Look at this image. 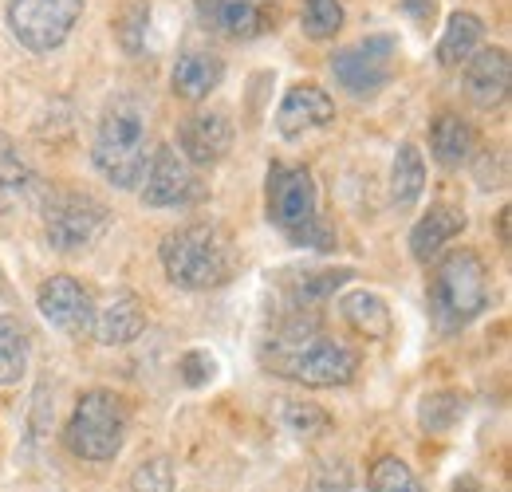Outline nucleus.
<instances>
[{"label":"nucleus","mask_w":512,"mask_h":492,"mask_svg":"<svg viewBox=\"0 0 512 492\" xmlns=\"http://www.w3.org/2000/svg\"><path fill=\"white\" fill-rule=\"evenodd\" d=\"M193 8L225 40H260L280 24V0H193Z\"/></svg>","instance_id":"9d476101"},{"label":"nucleus","mask_w":512,"mask_h":492,"mask_svg":"<svg viewBox=\"0 0 512 492\" xmlns=\"http://www.w3.org/2000/svg\"><path fill=\"white\" fill-rule=\"evenodd\" d=\"M221 79H225V60L209 48H186L174 63V71H170V87L186 103L209 99L221 87Z\"/></svg>","instance_id":"f3484780"},{"label":"nucleus","mask_w":512,"mask_h":492,"mask_svg":"<svg viewBox=\"0 0 512 492\" xmlns=\"http://www.w3.org/2000/svg\"><path fill=\"white\" fill-rule=\"evenodd\" d=\"M426 193V162H422V150L414 142H402L394 150V166H390V205L398 213L414 209Z\"/></svg>","instance_id":"aec40b11"},{"label":"nucleus","mask_w":512,"mask_h":492,"mask_svg":"<svg viewBox=\"0 0 512 492\" xmlns=\"http://www.w3.org/2000/svg\"><path fill=\"white\" fill-rule=\"evenodd\" d=\"M178 374L186 386H205L213 378V355L209 351H186L182 363H178Z\"/></svg>","instance_id":"7c9ffc66"},{"label":"nucleus","mask_w":512,"mask_h":492,"mask_svg":"<svg viewBox=\"0 0 512 492\" xmlns=\"http://www.w3.org/2000/svg\"><path fill=\"white\" fill-rule=\"evenodd\" d=\"M130 492H174V465L170 457H150L130 473Z\"/></svg>","instance_id":"cd10ccee"},{"label":"nucleus","mask_w":512,"mask_h":492,"mask_svg":"<svg viewBox=\"0 0 512 492\" xmlns=\"http://www.w3.org/2000/svg\"><path fill=\"white\" fill-rule=\"evenodd\" d=\"M430 319L442 335H453L461 327H469L477 315L489 311V268L473 248H453L438 260V268L430 272Z\"/></svg>","instance_id":"20e7f679"},{"label":"nucleus","mask_w":512,"mask_h":492,"mask_svg":"<svg viewBox=\"0 0 512 492\" xmlns=\"http://www.w3.org/2000/svg\"><path fill=\"white\" fill-rule=\"evenodd\" d=\"M430 154L438 158V166L461 170L473 154H477V130L461 115H438L430 126Z\"/></svg>","instance_id":"6ab92c4d"},{"label":"nucleus","mask_w":512,"mask_h":492,"mask_svg":"<svg viewBox=\"0 0 512 492\" xmlns=\"http://www.w3.org/2000/svg\"><path fill=\"white\" fill-rule=\"evenodd\" d=\"M4 20L24 52L52 56L71 40L75 24L83 20V0H8Z\"/></svg>","instance_id":"0eeeda50"},{"label":"nucleus","mask_w":512,"mask_h":492,"mask_svg":"<svg viewBox=\"0 0 512 492\" xmlns=\"http://www.w3.org/2000/svg\"><path fill=\"white\" fill-rule=\"evenodd\" d=\"M457 414H461V402H457L453 394H430V398L422 402V426L434 433H446Z\"/></svg>","instance_id":"c756f323"},{"label":"nucleus","mask_w":512,"mask_h":492,"mask_svg":"<svg viewBox=\"0 0 512 492\" xmlns=\"http://www.w3.org/2000/svg\"><path fill=\"white\" fill-rule=\"evenodd\" d=\"M28 370V331L16 315H0V386H16Z\"/></svg>","instance_id":"5701e85b"},{"label":"nucleus","mask_w":512,"mask_h":492,"mask_svg":"<svg viewBox=\"0 0 512 492\" xmlns=\"http://www.w3.org/2000/svg\"><path fill=\"white\" fill-rule=\"evenodd\" d=\"M146 103L134 95H115L95 126V170L115 185V189H138L146 162L154 154L150 146V119H146Z\"/></svg>","instance_id":"f03ea898"},{"label":"nucleus","mask_w":512,"mask_h":492,"mask_svg":"<svg viewBox=\"0 0 512 492\" xmlns=\"http://www.w3.org/2000/svg\"><path fill=\"white\" fill-rule=\"evenodd\" d=\"M284 430L300 433V437H316V433L331 430V414L320 410L316 402H288L284 406Z\"/></svg>","instance_id":"bb28decb"},{"label":"nucleus","mask_w":512,"mask_h":492,"mask_svg":"<svg viewBox=\"0 0 512 492\" xmlns=\"http://www.w3.org/2000/svg\"><path fill=\"white\" fill-rule=\"evenodd\" d=\"M394 56H398V40L390 32H379V36H367V40H359L351 48H339L331 56V75L347 95L371 99L390 83Z\"/></svg>","instance_id":"1a4fd4ad"},{"label":"nucleus","mask_w":512,"mask_h":492,"mask_svg":"<svg viewBox=\"0 0 512 492\" xmlns=\"http://www.w3.org/2000/svg\"><path fill=\"white\" fill-rule=\"evenodd\" d=\"M268 221L300 248H331V229L320 217V189L308 166L300 162H272L264 189Z\"/></svg>","instance_id":"39448f33"},{"label":"nucleus","mask_w":512,"mask_h":492,"mask_svg":"<svg viewBox=\"0 0 512 492\" xmlns=\"http://www.w3.org/2000/svg\"><path fill=\"white\" fill-rule=\"evenodd\" d=\"M335 123V99L316 87V83H300L292 87L284 99H280V111H276V130L284 138H304L312 130Z\"/></svg>","instance_id":"4468645a"},{"label":"nucleus","mask_w":512,"mask_h":492,"mask_svg":"<svg viewBox=\"0 0 512 492\" xmlns=\"http://www.w3.org/2000/svg\"><path fill=\"white\" fill-rule=\"evenodd\" d=\"M107 217L111 213L99 197L79 193V189H60L44 205V237L56 252L75 256L91 241H99V233L107 229Z\"/></svg>","instance_id":"6e6552de"},{"label":"nucleus","mask_w":512,"mask_h":492,"mask_svg":"<svg viewBox=\"0 0 512 492\" xmlns=\"http://www.w3.org/2000/svg\"><path fill=\"white\" fill-rule=\"evenodd\" d=\"M398 8H402V12H410V16L418 20V28H426V24H434V12H438V0H402Z\"/></svg>","instance_id":"473e14b6"},{"label":"nucleus","mask_w":512,"mask_h":492,"mask_svg":"<svg viewBox=\"0 0 512 492\" xmlns=\"http://www.w3.org/2000/svg\"><path fill=\"white\" fill-rule=\"evenodd\" d=\"M264 370L300 382V386H347L359 374V355L331 339L323 323L308 308L284 315L260 343Z\"/></svg>","instance_id":"f257e3e1"},{"label":"nucleus","mask_w":512,"mask_h":492,"mask_svg":"<svg viewBox=\"0 0 512 492\" xmlns=\"http://www.w3.org/2000/svg\"><path fill=\"white\" fill-rule=\"evenodd\" d=\"M485 40V20L477 12H453L446 20V32L438 40V63L442 67H461Z\"/></svg>","instance_id":"412c9836"},{"label":"nucleus","mask_w":512,"mask_h":492,"mask_svg":"<svg viewBox=\"0 0 512 492\" xmlns=\"http://www.w3.org/2000/svg\"><path fill=\"white\" fill-rule=\"evenodd\" d=\"M138 197L150 209H182L197 197V178H193L190 162L174 150V146H154L146 174L138 182Z\"/></svg>","instance_id":"9b49d317"},{"label":"nucleus","mask_w":512,"mask_h":492,"mask_svg":"<svg viewBox=\"0 0 512 492\" xmlns=\"http://www.w3.org/2000/svg\"><path fill=\"white\" fill-rule=\"evenodd\" d=\"M146 24H150V0H130L123 20H119V40L130 56H142L146 44Z\"/></svg>","instance_id":"c85d7f7f"},{"label":"nucleus","mask_w":512,"mask_h":492,"mask_svg":"<svg viewBox=\"0 0 512 492\" xmlns=\"http://www.w3.org/2000/svg\"><path fill=\"white\" fill-rule=\"evenodd\" d=\"M367 481H371V492H422L418 477L410 473V465L398 461V457H379L371 465V477Z\"/></svg>","instance_id":"a878e982"},{"label":"nucleus","mask_w":512,"mask_h":492,"mask_svg":"<svg viewBox=\"0 0 512 492\" xmlns=\"http://www.w3.org/2000/svg\"><path fill=\"white\" fill-rule=\"evenodd\" d=\"M178 154L190 166H217L233 150V123L225 111H197L178 130Z\"/></svg>","instance_id":"ddd939ff"},{"label":"nucleus","mask_w":512,"mask_h":492,"mask_svg":"<svg viewBox=\"0 0 512 492\" xmlns=\"http://www.w3.org/2000/svg\"><path fill=\"white\" fill-rule=\"evenodd\" d=\"M32 185H36V174L20 162L16 150H8V146L0 142V205H8V201H24Z\"/></svg>","instance_id":"393cba45"},{"label":"nucleus","mask_w":512,"mask_h":492,"mask_svg":"<svg viewBox=\"0 0 512 492\" xmlns=\"http://www.w3.org/2000/svg\"><path fill=\"white\" fill-rule=\"evenodd\" d=\"M339 315H343L347 327L359 331L363 339H386L390 327H394L386 300L375 296V292H347V296L339 300Z\"/></svg>","instance_id":"4be33fe9"},{"label":"nucleus","mask_w":512,"mask_h":492,"mask_svg":"<svg viewBox=\"0 0 512 492\" xmlns=\"http://www.w3.org/2000/svg\"><path fill=\"white\" fill-rule=\"evenodd\" d=\"M512 60L505 48H477L465 63V91L477 107H501L509 99Z\"/></svg>","instance_id":"dca6fc26"},{"label":"nucleus","mask_w":512,"mask_h":492,"mask_svg":"<svg viewBox=\"0 0 512 492\" xmlns=\"http://www.w3.org/2000/svg\"><path fill=\"white\" fill-rule=\"evenodd\" d=\"M347 12H343V0H304V12H300V28L308 40H335L339 28H343Z\"/></svg>","instance_id":"b1692460"},{"label":"nucleus","mask_w":512,"mask_h":492,"mask_svg":"<svg viewBox=\"0 0 512 492\" xmlns=\"http://www.w3.org/2000/svg\"><path fill=\"white\" fill-rule=\"evenodd\" d=\"M130 430V410L123 402V394L115 390H87L75 410H71V422L64 430V445L71 449V457L79 461H115L127 445Z\"/></svg>","instance_id":"423d86ee"},{"label":"nucleus","mask_w":512,"mask_h":492,"mask_svg":"<svg viewBox=\"0 0 512 492\" xmlns=\"http://www.w3.org/2000/svg\"><path fill=\"white\" fill-rule=\"evenodd\" d=\"M501 241H509V209L501 213Z\"/></svg>","instance_id":"72a5a7b5"},{"label":"nucleus","mask_w":512,"mask_h":492,"mask_svg":"<svg viewBox=\"0 0 512 492\" xmlns=\"http://www.w3.org/2000/svg\"><path fill=\"white\" fill-rule=\"evenodd\" d=\"M36 308L52 327H60L67 335H87L95 319V300L75 276H48L36 292Z\"/></svg>","instance_id":"f8f14e48"},{"label":"nucleus","mask_w":512,"mask_h":492,"mask_svg":"<svg viewBox=\"0 0 512 492\" xmlns=\"http://www.w3.org/2000/svg\"><path fill=\"white\" fill-rule=\"evenodd\" d=\"M142 331H146V308H142V300L134 292L123 288V292L107 296L95 308V319H91L87 335H95V343H103V347H127Z\"/></svg>","instance_id":"2eb2a0df"},{"label":"nucleus","mask_w":512,"mask_h":492,"mask_svg":"<svg viewBox=\"0 0 512 492\" xmlns=\"http://www.w3.org/2000/svg\"><path fill=\"white\" fill-rule=\"evenodd\" d=\"M465 233V213L453 205H430V213L410 229V256L418 264H430L442 248Z\"/></svg>","instance_id":"a211bd4d"},{"label":"nucleus","mask_w":512,"mask_h":492,"mask_svg":"<svg viewBox=\"0 0 512 492\" xmlns=\"http://www.w3.org/2000/svg\"><path fill=\"white\" fill-rule=\"evenodd\" d=\"M158 256H162L170 284H178L186 292L221 288L237 272V245L221 221H190V225L174 229L162 241Z\"/></svg>","instance_id":"7ed1b4c3"},{"label":"nucleus","mask_w":512,"mask_h":492,"mask_svg":"<svg viewBox=\"0 0 512 492\" xmlns=\"http://www.w3.org/2000/svg\"><path fill=\"white\" fill-rule=\"evenodd\" d=\"M477 185L481 189H505L509 185V158L501 154L497 166H493V154H481V162H477Z\"/></svg>","instance_id":"2f4dec72"}]
</instances>
